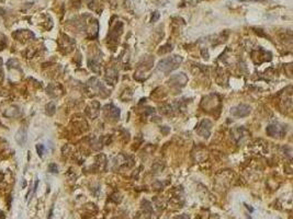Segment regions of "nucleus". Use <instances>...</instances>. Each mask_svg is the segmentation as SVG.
Masks as SVG:
<instances>
[{
	"mask_svg": "<svg viewBox=\"0 0 293 219\" xmlns=\"http://www.w3.org/2000/svg\"><path fill=\"white\" fill-rule=\"evenodd\" d=\"M182 61V58L180 56H171V57L165 58V59L160 60L158 63V66H157V69L159 71L164 72L168 75L169 72H171L173 70L177 69L179 67V65Z\"/></svg>",
	"mask_w": 293,
	"mask_h": 219,
	"instance_id": "f257e3e1",
	"label": "nucleus"
},
{
	"mask_svg": "<svg viewBox=\"0 0 293 219\" xmlns=\"http://www.w3.org/2000/svg\"><path fill=\"white\" fill-rule=\"evenodd\" d=\"M249 113L250 106L246 105V104H239L231 110V114L235 117H245V116L249 115Z\"/></svg>",
	"mask_w": 293,
	"mask_h": 219,
	"instance_id": "f03ea898",
	"label": "nucleus"
},
{
	"mask_svg": "<svg viewBox=\"0 0 293 219\" xmlns=\"http://www.w3.org/2000/svg\"><path fill=\"white\" fill-rule=\"evenodd\" d=\"M267 134L271 137H276V136H283V134H286V128L283 126H280L278 124H272L269 125L266 129Z\"/></svg>",
	"mask_w": 293,
	"mask_h": 219,
	"instance_id": "7ed1b4c3",
	"label": "nucleus"
},
{
	"mask_svg": "<svg viewBox=\"0 0 293 219\" xmlns=\"http://www.w3.org/2000/svg\"><path fill=\"white\" fill-rule=\"evenodd\" d=\"M36 150H37V154H39V156L42 157V156H43V152H44V146H43V145H41V144L36 145Z\"/></svg>",
	"mask_w": 293,
	"mask_h": 219,
	"instance_id": "20e7f679",
	"label": "nucleus"
},
{
	"mask_svg": "<svg viewBox=\"0 0 293 219\" xmlns=\"http://www.w3.org/2000/svg\"><path fill=\"white\" fill-rule=\"evenodd\" d=\"M48 169H50V172H54V173H57V166H56L55 163L50 164Z\"/></svg>",
	"mask_w": 293,
	"mask_h": 219,
	"instance_id": "39448f33",
	"label": "nucleus"
},
{
	"mask_svg": "<svg viewBox=\"0 0 293 219\" xmlns=\"http://www.w3.org/2000/svg\"><path fill=\"white\" fill-rule=\"evenodd\" d=\"M158 17H159L158 12H155V18H151V21H153V22H155V21H156V20H157V19H158Z\"/></svg>",
	"mask_w": 293,
	"mask_h": 219,
	"instance_id": "423d86ee",
	"label": "nucleus"
}]
</instances>
